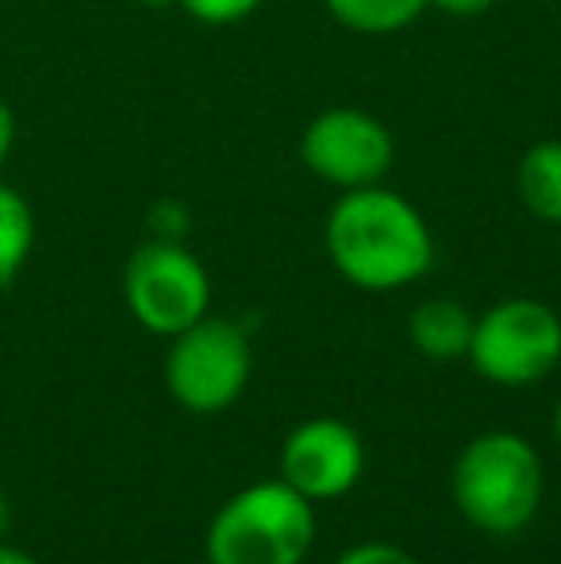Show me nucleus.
Returning a JSON list of instances; mask_svg holds the SVG:
<instances>
[{"instance_id": "obj_8", "label": "nucleus", "mask_w": 561, "mask_h": 564, "mask_svg": "<svg viewBox=\"0 0 561 564\" xmlns=\"http://www.w3.org/2000/svg\"><path fill=\"white\" fill-rule=\"evenodd\" d=\"M366 473V446L358 431L338 419H304L281 446V480L312 503L343 499Z\"/></svg>"}, {"instance_id": "obj_20", "label": "nucleus", "mask_w": 561, "mask_h": 564, "mask_svg": "<svg viewBox=\"0 0 561 564\" xmlns=\"http://www.w3.org/2000/svg\"><path fill=\"white\" fill-rule=\"evenodd\" d=\"M147 4H150V8H162V4H165V0H147Z\"/></svg>"}, {"instance_id": "obj_18", "label": "nucleus", "mask_w": 561, "mask_h": 564, "mask_svg": "<svg viewBox=\"0 0 561 564\" xmlns=\"http://www.w3.org/2000/svg\"><path fill=\"white\" fill-rule=\"evenodd\" d=\"M8 522H12V507H8V496L0 491V542H4V534H8Z\"/></svg>"}, {"instance_id": "obj_21", "label": "nucleus", "mask_w": 561, "mask_h": 564, "mask_svg": "<svg viewBox=\"0 0 561 564\" xmlns=\"http://www.w3.org/2000/svg\"><path fill=\"white\" fill-rule=\"evenodd\" d=\"M558 261H561V242H558Z\"/></svg>"}, {"instance_id": "obj_19", "label": "nucleus", "mask_w": 561, "mask_h": 564, "mask_svg": "<svg viewBox=\"0 0 561 564\" xmlns=\"http://www.w3.org/2000/svg\"><path fill=\"white\" fill-rule=\"evenodd\" d=\"M554 438H558V446H561V400H558V408H554Z\"/></svg>"}, {"instance_id": "obj_4", "label": "nucleus", "mask_w": 561, "mask_h": 564, "mask_svg": "<svg viewBox=\"0 0 561 564\" xmlns=\"http://www.w3.org/2000/svg\"><path fill=\"white\" fill-rule=\"evenodd\" d=\"M465 357L488 384H539L561 361V315L531 296L500 300L477 315Z\"/></svg>"}, {"instance_id": "obj_9", "label": "nucleus", "mask_w": 561, "mask_h": 564, "mask_svg": "<svg viewBox=\"0 0 561 564\" xmlns=\"http://www.w3.org/2000/svg\"><path fill=\"white\" fill-rule=\"evenodd\" d=\"M473 323L477 315L454 296L420 300L408 315V338L427 361H457L470 354Z\"/></svg>"}, {"instance_id": "obj_2", "label": "nucleus", "mask_w": 561, "mask_h": 564, "mask_svg": "<svg viewBox=\"0 0 561 564\" xmlns=\"http://www.w3.org/2000/svg\"><path fill=\"white\" fill-rule=\"evenodd\" d=\"M547 491L542 457L524 434L488 431L457 453L450 496L462 519L481 534L516 538L535 522Z\"/></svg>"}, {"instance_id": "obj_15", "label": "nucleus", "mask_w": 561, "mask_h": 564, "mask_svg": "<svg viewBox=\"0 0 561 564\" xmlns=\"http://www.w3.org/2000/svg\"><path fill=\"white\" fill-rule=\"evenodd\" d=\"M496 0H431V8L454 15V20H473V15H485Z\"/></svg>"}, {"instance_id": "obj_12", "label": "nucleus", "mask_w": 561, "mask_h": 564, "mask_svg": "<svg viewBox=\"0 0 561 564\" xmlns=\"http://www.w3.org/2000/svg\"><path fill=\"white\" fill-rule=\"evenodd\" d=\"M35 246V216L15 188L0 185V284L15 281Z\"/></svg>"}, {"instance_id": "obj_3", "label": "nucleus", "mask_w": 561, "mask_h": 564, "mask_svg": "<svg viewBox=\"0 0 561 564\" xmlns=\"http://www.w3.org/2000/svg\"><path fill=\"white\" fill-rule=\"evenodd\" d=\"M315 503L281 480L235 491L204 538L208 564H304L315 542Z\"/></svg>"}, {"instance_id": "obj_6", "label": "nucleus", "mask_w": 561, "mask_h": 564, "mask_svg": "<svg viewBox=\"0 0 561 564\" xmlns=\"http://www.w3.org/2000/svg\"><path fill=\"white\" fill-rule=\"evenodd\" d=\"M123 300H128V312L136 315L142 330L158 338H173L208 315V269L177 238H154L128 258Z\"/></svg>"}, {"instance_id": "obj_7", "label": "nucleus", "mask_w": 561, "mask_h": 564, "mask_svg": "<svg viewBox=\"0 0 561 564\" xmlns=\"http://www.w3.org/2000/svg\"><path fill=\"white\" fill-rule=\"evenodd\" d=\"M300 162L343 193L381 185L397 162V139L374 112L338 105L308 119L300 134Z\"/></svg>"}, {"instance_id": "obj_14", "label": "nucleus", "mask_w": 561, "mask_h": 564, "mask_svg": "<svg viewBox=\"0 0 561 564\" xmlns=\"http://www.w3.org/2000/svg\"><path fill=\"white\" fill-rule=\"evenodd\" d=\"M335 564H420L408 550L389 542H362L354 550H346Z\"/></svg>"}, {"instance_id": "obj_5", "label": "nucleus", "mask_w": 561, "mask_h": 564, "mask_svg": "<svg viewBox=\"0 0 561 564\" xmlns=\"http://www.w3.org/2000/svg\"><path fill=\"white\" fill-rule=\"evenodd\" d=\"M165 388L193 415L227 411L250 384L255 349L239 323L204 315L201 323L170 338L165 354Z\"/></svg>"}, {"instance_id": "obj_11", "label": "nucleus", "mask_w": 561, "mask_h": 564, "mask_svg": "<svg viewBox=\"0 0 561 564\" xmlns=\"http://www.w3.org/2000/svg\"><path fill=\"white\" fill-rule=\"evenodd\" d=\"M323 4L343 28L358 35H397L420 20L431 0H323Z\"/></svg>"}, {"instance_id": "obj_16", "label": "nucleus", "mask_w": 561, "mask_h": 564, "mask_svg": "<svg viewBox=\"0 0 561 564\" xmlns=\"http://www.w3.org/2000/svg\"><path fill=\"white\" fill-rule=\"evenodd\" d=\"M12 142H15V116H12V108L0 100V165L8 162V150H12Z\"/></svg>"}, {"instance_id": "obj_17", "label": "nucleus", "mask_w": 561, "mask_h": 564, "mask_svg": "<svg viewBox=\"0 0 561 564\" xmlns=\"http://www.w3.org/2000/svg\"><path fill=\"white\" fill-rule=\"evenodd\" d=\"M0 564H39L31 553H23V550H15V545H4L0 542Z\"/></svg>"}, {"instance_id": "obj_13", "label": "nucleus", "mask_w": 561, "mask_h": 564, "mask_svg": "<svg viewBox=\"0 0 561 564\" xmlns=\"http://www.w3.org/2000/svg\"><path fill=\"white\" fill-rule=\"evenodd\" d=\"M177 4L204 28H231V23L250 20L266 0H177Z\"/></svg>"}, {"instance_id": "obj_10", "label": "nucleus", "mask_w": 561, "mask_h": 564, "mask_svg": "<svg viewBox=\"0 0 561 564\" xmlns=\"http://www.w3.org/2000/svg\"><path fill=\"white\" fill-rule=\"evenodd\" d=\"M516 193L539 224L561 227V139H542L524 150Z\"/></svg>"}, {"instance_id": "obj_1", "label": "nucleus", "mask_w": 561, "mask_h": 564, "mask_svg": "<svg viewBox=\"0 0 561 564\" xmlns=\"http://www.w3.org/2000/svg\"><path fill=\"white\" fill-rule=\"evenodd\" d=\"M323 246L346 284L362 292H400L434 265V235L423 212L397 188H346L327 212Z\"/></svg>"}]
</instances>
